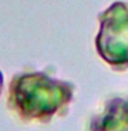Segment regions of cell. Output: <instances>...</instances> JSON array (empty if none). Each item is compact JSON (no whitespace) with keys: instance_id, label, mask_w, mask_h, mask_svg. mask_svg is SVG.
I'll return each mask as SVG.
<instances>
[{"instance_id":"obj_1","label":"cell","mask_w":128,"mask_h":131,"mask_svg":"<svg viewBox=\"0 0 128 131\" xmlns=\"http://www.w3.org/2000/svg\"><path fill=\"white\" fill-rule=\"evenodd\" d=\"M75 85L44 71H23L12 77L7 106L23 122L49 123L64 116L74 98Z\"/></svg>"},{"instance_id":"obj_2","label":"cell","mask_w":128,"mask_h":131,"mask_svg":"<svg viewBox=\"0 0 128 131\" xmlns=\"http://www.w3.org/2000/svg\"><path fill=\"white\" fill-rule=\"evenodd\" d=\"M94 47L97 55L112 70H128V3L114 2L98 15Z\"/></svg>"},{"instance_id":"obj_3","label":"cell","mask_w":128,"mask_h":131,"mask_svg":"<svg viewBox=\"0 0 128 131\" xmlns=\"http://www.w3.org/2000/svg\"><path fill=\"white\" fill-rule=\"evenodd\" d=\"M89 131H128V97H113L90 120Z\"/></svg>"},{"instance_id":"obj_4","label":"cell","mask_w":128,"mask_h":131,"mask_svg":"<svg viewBox=\"0 0 128 131\" xmlns=\"http://www.w3.org/2000/svg\"><path fill=\"white\" fill-rule=\"evenodd\" d=\"M3 85H4V77H3V72L0 71V94H2V90H3Z\"/></svg>"}]
</instances>
